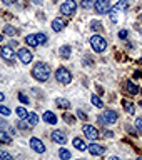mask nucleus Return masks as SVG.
Masks as SVG:
<instances>
[{
  "instance_id": "nucleus-32",
  "label": "nucleus",
  "mask_w": 142,
  "mask_h": 160,
  "mask_svg": "<svg viewBox=\"0 0 142 160\" xmlns=\"http://www.w3.org/2000/svg\"><path fill=\"white\" fill-rule=\"evenodd\" d=\"M0 113H2V115H5V117H8V115H10V108L0 103Z\"/></svg>"
},
{
  "instance_id": "nucleus-7",
  "label": "nucleus",
  "mask_w": 142,
  "mask_h": 160,
  "mask_svg": "<svg viewBox=\"0 0 142 160\" xmlns=\"http://www.w3.org/2000/svg\"><path fill=\"white\" fill-rule=\"evenodd\" d=\"M82 132L85 133V137H87L89 140H97L100 137V133H99V130L94 127V125H87L85 123L84 127H82Z\"/></svg>"
},
{
  "instance_id": "nucleus-2",
  "label": "nucleus",
  "mask_w": 142,
  "mask_h": 160,
  "mask_svg": "<svg viewBox=\"0 0 142 160\" xmlns=\"http://www.w3.org/2000/svg\"><path fill=\"white\" fill-rule=\"evenodd\" d=\"M90 47H92L95 52L100 53L107 48V42H105V38L102 35H92V37H90Z\"/></svg>"
},
{
  "instance_id": "nucleus-49",
  "label": "nucleus",
  "mask_w": 142,
  "mask_h": 160,
  "mask_svg": "<svg viewBox=\"0 0 142 160\" xmlns=\"http://www.w3.org/2000/svg\"><path fill=\"white\" fill-rule=\"evenodd\" d=\"M54 2H57V0H54Z\"/></svg>"
},
{
  "instance_id": "nucleus-3",
  "label": "nucleus",
  "mask_w": 142,
  "mask_h": 160,
  "mask_svg": "<svg viewBox=\"0 0 142 160\" xmlns=\"http://www.w3.org/2000/svg\"><path fill=\"white\" fill-rule=\"evenodd\" d=\"M117 118H119V115L115 110H104L102 115L99 117V122L100 123H105V125H112L117 122Z\"/></svg>"
},
{
  "instance_id": "nucleus-28",
  "label": "nucleus",
  "mask_w": 142,
  "mask_h": 160,
  "mask_svg": "<svg viewBox=\"0 0 142 160\" xmlns=\"http://www.w3.org/2000/svg\"><path fill=\"white\" fill-rule=\"evenodd\" d=\"M90 30H94V32H99V30H102V23L97 22V20L90 22Z\"/></svg>"
},
{
  "instance_id": "nucleus-47",
  "label": "nucleus",
  "mask_w": 142,
  "mask_h": 160,
  "mask_svg": "<svg viewBox=\"0 0 142 160\" xmlns=\"http://www.w3.org/2000/svg\"><path fill=\"white\" fill-rule=\"evenodd\" d=\"M135 160H142V157H139V158H135Z\"/></svg>"
},
{
  "instance_id": "nucleus-8",
  "label": "nucleus",
  "mask_w": 142,
  "mask_h": 160,
  "mask_svg": "<svg viewBox=\"0 0 142 160\" xmlns=\"http://www.w3.org/2000/svg\"><path fill=\"white\" fill-rule=\"evenodd\" d=\"M17 57H18V60H20L22 63L27 65V63L32 62V57H34V55H32V52H30L29 48H20L18 52H17Z\"/></svg>"
},
{
  "instance_id": "nucleus-39",
  "label": "nucleus",
  "mask_w": 142,
  "mask_h": 160,
  "mask_svg": "<svg viewBox=\"0 0 142 160\" xmlns=\"http://www.w3.org/2000/svg\"><path fill=\"white\" fill-rule=\"evenodd\" d=\"M77 115H79V117L82 118V120H85V118H87V115H85V113L82 112V110H77Z\"/></svg>"
},
{
  "instance_id": "nucleus-6",
  "label": "nucleus",
  "mask_w": 142,
  "mask_h": 160,
  "mask_svg": "<svg viewBox=\"0 0 142 160\" xmlns=\"http://www.w3.org/2000/svg\"><path fill=\"white\" fill-rule=\"evenodd\" d=\"M94 10H95V13L104 15V13H109L110 10H112V7H110L109 0H95L94 2Z\"/></svg>"
},
{
  "instance_id": "nucleus-48",
  "label": "nucleus",
  "mask_w": 142,
  "mask_h": 160,
  "mask_svg": "<svg viewBox=\"0 0 142 160\" xmlns=\"http://www.w3.org/2000/svg\"><path fill=\"white\" fill-rule=\"evenodd\" d=\"M140 20H142V13H140Z\"/></svg>"
},
{
  "instance_id": "nucleus-19",
  "label": "nucleus",
  "mask_w": 142,
  "mask_h": 160,
  "mask_svg": "<svg viewBox=\"0 0 142 160\" xmlns=\"http://www.w3.org/2000/svg\"><path fill=\"white\" fill-rule=\"evenodd\" d=\"M70 53H72V48H70L69 45H64V47H60V57H62V58H69Z\"/></svg>"
},
{
  "instance_id": "nucleus-26",
  "label": "nucleus",
  "mask_w": 142,
  "mask_h": 160,
  "mask_svg": "<svg viewBox=\"0 0 142 160\" xmlns=\"http://www.w3.org/2000/svg\"><path fill=\"white\" fill-rule=\"evenodd\" d=\"M124 110H125V112H127L129 115H132L134 113V103H130V102H127V100H124Z\"/></svg>"
},
{
  "instance_id": "nucleus-9",
  "label": "nucleus",
  "mask_w": 142,
  "mask_h": 160,
  "mask_svg": "<svg viewBox=\"0 0 142 160\" xmlns=\"http://www.w3.org/2000/svg\"><path fill=\"white\" fill-rule=\"evenodd\" d=\"M30 147H32V150H35L37 153H44L45 152V145H44V142L40 138H30Z\"/></svg>"
},
{
  "instance_id": "nucleus-1",
  "label": "nucleus",
  "mask_w": 142,
  "mask_h": 160,
  "mask_svg": "<svg viewBox=\"0 0 142 160\" xmlns=\"http://www.w3.org/2000/svg\"><path fill=\"white\" fill-rule=\"evenodd\" d=\"M32 77L39 82H47L50 78V67L44 62H37L32 68Z\"/></svg>"
},
{
  "instance_id": "nucleus-40",
  "label": "nucleus",
  "mask_w": 142,
  "mask_h": 160,
  "mask_svg": "<svg viewBox=\"0 0 142 160\" xmlns=\"http://www.w3.org/2000/svg\"><path fill=\"white\" fill-rule=\"evenodd\" d=\"M127 132H129L130 135H134V137H135V135H137V133L134 132V128H132V127H127Z\"/></svg>"
},
{
  "instance_id": "nucleus-20",
  "label": "nucleus",
  "mask_w": 142,
  "mask_h": 160,
  "mask_svg": "<svg viewBox=\"0 0 142 160\" xmlns=\"http://www.w3.org/2000/svg\"><path fill=\"white\" fill-rule=\"evenodd\" d=\"M127 92H129L130 95H137V93H139V87H137L134 82H130V80H129V82H127Z\"/></svg>"
},
{
  "instance_id": "nucleus-21",
  "label": "nucleus",
  "mask_w": 142,
  "mask_h": 160,
  "mask_svg": "<svg viewBox=\"0 0 142 160\" xmlns=\"http://www.w3.org/2000/svg\"><path fill=\"white\" fill-rule=\"evenodd\" d=\"M27 122L30 127H35V125L39 123V115L37 113H29V117H27Z\"/></svg>"
},
{
  "instance_id": "nucleus-5",
  "label": "nucleus",
  "mask_w": 142,
  "mask_h": 160,
  "mask_svg": "<svg viewBox=\"0 0 142 160\" xmlns=\"http://www.w3.org/2000/svg\"><path fill=\"white\" fill-rule=\"evenodd\" d=\"M55 78H57L60 83L67 85V83L72 82V73H70L65 67H60V68H57V72H55Z\"/></svg>"
},
{
  "instance_id": "nucleus-11",
  "label": "nucleus",
  "mask_w": 142,
  "mask_h": 160,
  "mask_svg": "<svg viewBox=\"0 0 142 160\" xmlns=\"http://www.w3.org/2000/svg\"><path fill=\"white\" fill-rule=\"evenodd\" d=\"M52 140L59 145H64L65 142H67V137H65V133L60 132V130H54L52 132Z\"/></svg>"
},
{
  "instance_id": "nucleus-17",
  "label": "nucleus",
  "mask_w": 142,
  "mask_h": 160,
  "mask_svg": "<svg viewBox=\"0 0 142 160\" xmlns=\"http://www.w3.org/2000/svg\"><path fill=\"white\" fill-rule=\"evenodd\" d=\"M25 43L30 45V47H39V40H37V37H35V33L27 35V37H25Z\"/></svg>"
},
{
  "instance_id": "nucleus-35",
  "label": "nucleus",
  "mask_w": 142,
  "mask_h": 160,
  "mask_svg": "<svg viewBox=\"0 0 142 160\" xmlns=\"http://www.w3.org/2000/svg\"><path fill=\"white\" fill-rule=\"evenodd\" d=\"M90 7H92V0H82V8L89 10Z\"/></svg>"
},
{
  "instance_id": "nucleus-31",
  "label": "nucleus",
  "mask_w": 142,
  "mask_h": 160,
  "mask_svg": "<svg viewBox=\"0 0 142 160\" xmlns=\"http://www.w3.org/2000/svg\"><path fill=\"white\" fill-rule=\"evenodd\" d=\"M0 160H13V157L10 155L8 152H3V150H0Z\"/></svg>"
},
{
  "instance_id": "nucleus-23",
  "label": "nucleus",
  "mask_w": 142,
  "mask_h": 160,
  "mask_svg": "<svg viewBox=\"0 0 142 160\" xmlns=\"http://www.w3.org/2000/svg\"><path fill=\"white\" fill-rule=\"evenodd\" d=\"M3 33L8 35V37H13V35H17V28H13L12 25H5V27H3Z\"/></svg>"
},
{
  "instance_id": "nucleus-22",
  "label": "nucleus",
  "mask_w": 142,
  "mask_h": 160,
  "mask_svg": "<svg viewBox=\"0 0 142 160\" xmlns=\"http://www.w3.org/2000/svg\"><path fill=\"white\" fill-rule=\"evenodd\" d=\"M12 142V137L7 133V132H3V130H0V143H10Z\"/></svg>"
},
{
  "instance_id": "nucleus-45",
  "label": "nucleus",
  "mask_w": 142,
  "mask_h": 160,
  "mask_svg": "<svg viewBox=\"0 0 142 160\" xmlns=\"http://www.w3.org/2000/svg\"><path fill=\"white\" fill-rule=\"evenodd\" d=\"M109 160H120V158H119V157H110Z\"/></svg>"
},
{
  "instance_id": "nucleus-34",
  "label": "nucleus",
  "mask_w": 142,
  "mask_h": 160,
  "mask_svg": "<svg viewBox=\"0 0 142 160\" xmlns=\"http://www.w3.org/2000/svg\"><path fill=\"white\" fill-rule=\"evenodd\" d=\"M18 100H20L22 103H25V105H27V103L30 102V100H29V97H27L25 93H18Z\"/></svg>"
},
{
  "instance_id": "nucleus-46",
  "label": "nucleus",
  "mask_w": 142,
  "mask_h": 160,
  "mask_svg": "<svg viewBox=\"0 0 142 160\" xmlns=\"http://www.w3.org/2000/svg\"><path fill=\"white\" fill-rule=\"evenodd\" d=\"M0 42H2V33H0Z\"/></svg>"
},
{
  "instance_id": "nucleus-36",
  "label": "nucleus",
  "mask_w": 142,
  "mask_h": 160,
  "mask_svg": "<svg viewBox=\"0 0 142 160\" xmlns=\"http://www.w3.org/2000/svg\"><path fill=\"white\" fill-rule=\"evenodd\" d=\"M135 127H137V130H139V132L142 133V117L135 120Z\"/></svg>"
},
{
  "instance_id": "nucleus-38",
  "label": "nucleus",
  "mask_w": 142,
  "mask_h": 160,
  "mask_svg": "<svg viewBox=\"0 0 142 160\" xmlns=\"http://www.w3.org/2000/svg\"><path fill=\"white\" fill-rule=\"evenodd\" d=\"M0 128H8V123L5 122V120H3L2 117H0Z\"/></svg>"
},
{
  "instance_id": "nucleus-44",
  "label": "nucleus",
  "mask_w": 142,
  "mask_h": 160,
  "mask_svg": "<svg viewBox=\"0 0 142 160\" xmlns=\"http://www.w3.org/2000/svg\"><path fill=\"white\" fill-rule=\"evenodd\" d=\"M3 100H5V95H3L2 92H0V102H3Z\"/></svg>"
},
{
  "instance_id": "nucleus-27",
  "label": "nucleus",
  "mask_w": 142,
  "mask_h": 160,
  "mask_svg": "<svg viewBox=\"0 0 142 160\" xmlns=\"http://www.w3.org/2000/svg\"><path fill=\"white\" fill-rule=\"evenodd\" d=\"M17 115H18V118H22V120H25L29 117V113H27V110H25V107H18L17 108Z\"/></svg>"
},
{
  "instance_id": "nucleus-25",
  "label": "nucleus",
  "mask_w": 142,
  "mask_h": 160,
  "mask_svg": "<svg viewBox=\"0 0 142 160\" xmlns=\"http://www.w3.org/2000/svg\"><path fill=\"white\" fill-rule=\"evenodd\" d=\"M59 157L62 158V160H70V152H69L67 148H64V147H62V148L59 150Z\"/></svg>"
},
{
  "instance_id": "nucleus-33",
  "label": "nucleus",
  "mask_w": 142,
  "mask_h": 160,
  "mask_svg": "<svg viewBox=\"0 0 142 160\" xmlns=\"http://www.w3.org/2000/svg\"><path fill=\"white\" fill-rule=\"evenodd\" d=\"M17 127H18V128H22V130H27V128H30V125H29V123H25L24 120L20 118L18 122H17Z\"/></svg>"
},
{
  "instance_id": "nucleus-30",
  "label": "nucleus",
  "mask_w": 142,
  "mask_h": 160,
  "mask_svg": "<svg viewBox=\"0 0 142 160\" xmlns=\"http://www.w3.org/2000/svg\"><path fill=\"white\" fill-rule=\"evenodd\" d=\"M62 120H65L67 123H74L75 122V117H74V115H70V113H64L62 115Z\"/></svg>"
},
{
  "instance_id": "nucleus-41",
  "label": "nucleus",
  "mask_w": 142,
  "mask_h": 160,
  "mask_svg": "<svg viewBox=\"0 0 142 160\" xmlns=\"http://www.w3.org/2000/svg\"><path fill=\"white\" fill-rule=\"evenodd\" d=\"M104 133H105V137H107V138H112V135H114L110 130H107V132H104Z\"/></svg>"
},
{
  "instance_id": "nucleus-4",
  "label": "nucleus",
  "mask_w": 142,
  "mask_h": 160,
  "mask_svg": "<svg viewBox=\"0 0 142 160\" xmlns=\"http://www.w3.org/2000/svg\"><path fill=\"white\" fill-rule=\"evenodd\" d=\"M75 10H77L75 0H65V2L60 5V13L65 15V17H72V15L75 13Z\"/></svg>"
},
{
  "instance_id": "nucleus-18",
  "label": "nucleus",
  "mask_w": 142,
  "mask_h": 160,
  "mask_svg": "<svg viewBox=\"0 0 142 160\" xmlns=\"http://www.w3.org/2000/svg\"><path fill=\"white\" fill-rule=\"evenodd\" d=\"M55 103H57L59 108H64V110L70 108V102H69L67 98H57V100H55Z\"/></svg>"
},
{
  "instance_id": "nucleus-10",
  "label": "nucleus",
  "mask_w": 142,
  "mask_h": 160,
  "mask_svg": "<svg viewBox=\"0 0 142 160\" xmlns=\"http://www.w3.org/2000/svg\"><path fill=\"white\" fill-rule=\"evenodd\" d=\"M87 147H89V152L95 155V157H99V155H102L105 152V147H102L100 143H89Z\"/></svg>"
},
{
  "instance_id": "nucleus-42",
  "label": "nucleus",
  "mask_w": 142,
  "mask_h": 160,
  "mask_svg": "<svg viewBox=\"0 0 142 160\" xmlns=\"http://www.w3.org/2000/svg\"><path fill=\"white\" fill-rule=\"evenodd\" d=\"M2 2H3L5 5H12V3L15 2V0H2Z\"/></svg>"
},
{
  "instance_id": "nucleus-24",
  "label": "nucleus",
  "mask_w": 142,
  "mask_h": 160,
  "mask_svg": "<svg viewBox=\"0 0 142 160\" xmlns=\"http://www.w3.org/2000/svg\"><path fill=\"white\" fill-rule=\"evenodd\" d=\"M90 102H92L95 107H99V108H102L104 107V102H102V98H99L97 95H92V97H90Z\"/></svg>"
},
{
  "instance_id": "nucleus-16",
  "label": "nucleus",
  "mask_w": 142,
  "mask_h": 160,
  "mask_svg": "<svg viewBox=\"0 0 142 160\" xmlns=\"http://www.w3.org/2000/svg\"><path fill=\"white\" fill-rule=\"evenodd\" d=\"M72 143H74V147L77 148V150H80V152L87 150V145H85V142H84L82 138H79V137H75V138L72 140Z\"/></svg>"
},
{
  "instance_id": "nucleus-43",
  "label": "nucleus",
  "mask_w": 142,
  "mask_h": 160,
  "mask_svg": "<svg viewBox=\"0 0 142 160\" xmlns=\"http://www.w3.org/2000/svg\"><path fill=\"white\" fill-rule=\"evenodd\" d=\"M30 2L35 3V5H40V3H42V0H30Z\"/></svg>"
},
{
  "instance_id": "nucleus-12",
  "label": "nucleus",
  "mask_w": 142,
  "mask_h": 160,
  "mask_svg": "<svg viewBox=\"0 0 142 160\" xmlns=\"http://www.w3.org/2000/svg\"><path fill=\"white\" fill-rule=\"evenodd\" d=\"M0 53H2V57H3L5 60L12 62V58H13V50H12V47H8V45H3V47L0 48Z\"/></svg>"
},
{
  "instance_id": "nucleus-14",
  "label": "nucleus",
  "mask_w": 142,
  "mask_h": 160,
  "mask_svg": "<svg viewBox=\"0 0 142 160\" xmlns=\"http://www.w3.org/2000/svg\"><path fill=\"white\" fill-rule=\"evenodd\" d=\"M64 27H65V22L62 18H54L52 20V30L54 32H62Z\"/></svg>"
},
{
  "instance_id": "nucleus-29",
  "label": "nucleus",
  "mask_w": 142,
  "mask_h": 160,
  "mask_svg": "<svg viewBox=\"0 0 142 160\" xmlns=\"http://www.w3.org/2000/svg\"><path fill=\"white\" fill-rule=\"evenodd\" d=\"M35 37H37V40H39V45H44L45 42H47V35L45 33H35Z\"/></svg>"
},
{
  "instance_id": "nucleus-13",
  "label": "nucleus",
  "mask_w": 142,
  "mask_h": 160,
  "mask_svg": "<svg viewBox=\"0 0 142 160\" xmlns=\"http://www.w3.org/2000/svg\"><path fill=\"white\" fill-rule=\"evenodd\" d=\"M42 118H44V122L49 123V125H55V123H57V115H55L54 112H45Z\"/></svg>"
},
{
  "instance_id": "nucleus-15",
  "label": "nucleus",
  "mask_w": 142,
  "mask_h": 160,
  "mask_svg": "<svg viewBox=\"0 0 142 160\" xmlns=\"http://www.w3.org/2000/svg\"><path fill=\"white\" fill-rule=\"evenodd\" d=\"M112 10H115V12H125V10H129V0H119Z\"/></svg>"
},
{
  "instance_id": "nucleus-37",
  "label": "nucleus",
  "mask_w": 142,
  "mask_h": 160,
  "mask_svg": "<svg viewBox=\"0 0 142 160\" xmlns=\"http://www.w3.org/2000/svg\"><path fill=\"white\" fill-rule=\"evenodd\" d=\"M127 35H129L127 30H120V32H119V38H127Z\"/></svg>"
}]
</instances>
